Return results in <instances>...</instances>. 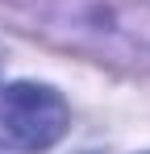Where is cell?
Listing matches in <instances>:
<instances>
[{
  "instance_id": "cell-1",
  "label": "cell",
  "mask_w": 150,
  "mask_h": 154,
  "mask_svg": "<svg viewBox=\"0 0 150 154\" xmlns=\"http://www.w3.org/2000/svg\"><path fill=\"white\" fill-rule=\"evenodd\" d=\"M67 100L46 83H8L0 88V146L38 154L67 133Z\"/></svg>"
}]
</instances>
